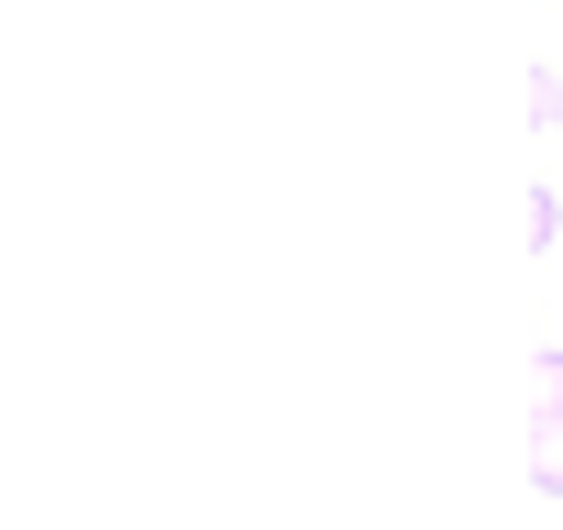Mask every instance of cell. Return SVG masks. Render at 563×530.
Instances as JSON below:
<instances>
[{
    "label": "cell",
    "instance_id": "6da1fadb",
    "mask_svg": "<svg viewBox=\"0 0 563 530\" xmlns=\"http://www.w3.org/2000/svg\"><path fill=\"white\" fill-rule=\"evenodd\" d=\"M530 486H563V409L530 420Z\"/></svg>",
    "mask_w": 563,
    "mask_h": 530
},
{
    "label": "cell",
    "instance_id": "7a4b0ae2",
    "mask_svg": "<svg viewBox=\"0 0 563 530\" xmlns=\"http://www.w3.org/2000/svg\"><path fill=\"white\" fill-rule=\"evenodd\" d=\"M563 409V354H530V420Z\"/></svg>",
    "mask_w": 563,
    "mask_h": 530
},
{
    "label": "cell",
    "instance_id": "3957f363",
    "mask_svg": "<svg viewBox=\"0 0 563 530\" xmlns=\"http://www.w3.org/2000/svg\"><path fill=\"white\" fill-rule=\"evenodd\" d=\"M530 111H541V122L563 133V67H541V78H530Z\"/></svg>",
    "mask_w": 563,
    "mask_h": 530
}]
</instances>
